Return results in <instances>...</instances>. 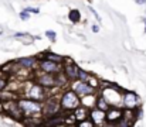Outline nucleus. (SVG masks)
Listing matches in <instances>:
<instances>
[{
	"instance_id": "nucleus-1",
	"label": "nucleus",
	"mask_w": 146,
	"mask_h": 127,
	"mask_svg": "<svg viewBox=\"0 0 146 127\" xmlns=\"http://www.w3.org/2000/svg\"><path fill=\"white\" fill-rule=\"evenodd\" d=\"M60 102H61V107H62V110H67V112H74L78 106L82 105V102H81V96H80L74 89H68V90H65V92L61 95Z\"/></svg>"
},
{
	"instance_id": "nucleus-2",
	"label": "nucleus",
	"mask_w": 146,
	"mask_h": 127,
	"mask_svg": "<svg viewBox=\"0 0 146 127\" xmlns=\"http://www.w3.org/2000/svg\"><path fill=\"white\" fill-rule=\"evenodd\" d=\"M19 105L24 113V117H33L37 113H43V105L40 100H34V99H19Z\"/></svg>"
},
{
	"instance_id": "nucleus-3",
	"label": "nucleus",
	"mask_w": 146,
	"mask_h": 127,
	"mask_svg": "<svg viewBox=\"0 0 146 127\" xmlns=\"http://www.w3.org/2000/svg\"><path fill=\"white\" fill-rule=\"evenodd\" d=\"M60 99H55L52 96H48V100L43 105V114H44L46 119L51 117V116H55V114H60V112L62 110Z\"/></svg>"
},
{
	"instance_id": "nucleus-4",
	"label": "nucleus",
	"mask_w": 146,
	"mask_h": 127,
	"mask_svg": "<svg viewBox=\"0 0 146 127\" xmlns=\"http://www.w3.org/2000/svg\"><path fill=\"white\" fill-rule=\"evenodd\" d=\"M38 69L43 72H50V74H58L62 72L64 69V64L62 62H55L47 58H41L38 59Z\"/></svg>"
},
{
	"instance_id": "nucleus-5",
	"label": "nucleus",
	"mask_w": 146,
	"mask_h": 127,
	"mask_svg": "<svg viewBox=\"0 0 146 127\" xmlns=\"http://www.w3.org/2000/svg\"><path fill=\"white\" fill-rule=\"evenodd\" d=\"M71 89H74L81 97H84V96H87V95H92V93L97 92V89L90 84V82H84V81H80V79L72 81Z\"/></svg>"
},
{
	"instance_id": "nucleus-6",
	"label": "nucleus",
	"mask_w": 146,
	"mask_h": 127,
	"mask_svg": "<svg viewBox=\"0 0 146 127\" xmlns=\"http://www.w3.org/2000/svg\"><path fill=\"white\" fill-rule=\"evenodd\" d=\"M64 69H62V72L65 74V76L72 82V81H75V79H78V71H80V68L74 64V61L71 59V58H64Z\"/></svg>"
},
{
	"instance_id": "nucleus-7",
	"label": "nucleus",
	"mask_w": 146,
	"mask_h": 127,
	"mask_svg": "<svg viewBox=\"0 0 146 127\" xmlns=\"http://www.w3.org/2000/svg\"><path fill=\"white\" fill-rule=\"evenodd\" d=\"M36 82L40 85H43L44 88H54V86H58L57 85V74H50V72H43L40 75L36 76Z\"/></svg>"
},
{
	"instance_id": "nucleus-8",
	"label": "nucleus",
	"mask_w": 146,
	"mask_h": 127,
	"mask_svg": "<svg viewBox=\"0 0 146 127\" xmlns=\"http://www.w3.org/2000/svg\"><path fill=\"white\" fill-rule=\"evenodd\" d=\"M122 117H123V109L111 106V107L106 110V124L116 126L118 122H119Z\"/></svg>"
},
{
	"instance_id": "nucleus-9",
	"label": "nucleus",
	"mask_w": 146,
	"mask_h": 127,
	"mask_svg": "<svg viewBox=\"0 0 146 127\" xmlns=\"http://www.w3.org/2000/svg\"><path fill=\"white\" fill-rule=\"evenodd\" d=\"M46 89L47 88H44L43 85L40 84H33L31 85V88H30V90L27 92V97H30V99H34V100H44L47 96H46Z\"/></svg>"
},
{
	"instance_id": "nucleus-10",
	"label": "nucleus",
	"mask_w": 146,
	"mask_h": 127,
	"mask_svg": "<svg viewBox=\"0 0 146 127\" xmlns=\"http://www.w3.org/2000/svg\"><path fill=\"white\" fill-rule=\"evenodd\" d=\"M122 103L126 109H136L141 103V99L139 96L135 93V92H123V96H122Z\"/></svg>"
},
{
	"instance_id": "nucleus-11",
	"label": "nucleus",
	"mask_w": 146,
	"mask_h": 127,
	"mask_svg": "<svg viewBox=\"0 0 146 127\" xmlns=\"http://www.w3.org/2000/svg\"><path fill=\"white\" fill-rule=\"evenodd\" d=\"M90 119L94 122L95 126H102L106 123V112L101 110L98 107H92L90 110Z\"/></svg>"
},
{
	"instance_id": "nucleus-12",
	"label": "nucleus",
	"mask_w": 146,
	"mask_h": 127,
	"mask_svg": "<svg viewBox=\"0 0 146 127\" xmlns=\"http://www.w3.org/2000/svg\"><path fill=\"white\" fill-rule=\"evenodd\" d=\"M19 66L20 68H24V69H31L34 66H38V58H34V57H27V58H20L17 61Z\"/></svg>"
},
{
	"instance_id": "nucleus-13",
	"label": "nucleus",
	"mask_w": 146,
	"mask_h": 127,
	"mask_svg": "<svg viewBox=\"0 0 146 127\" xmlns=\"http://www.w3.org/2000/svg\"><path fill=\"white\" fill-rule=\"evenodd\" d=\"M90 107H87V106H84V105H81V106H78L75 110H74V114H75V119H77V122H81V120H84V119H88L90 117Z\"/></svg>"
},
{
	"instance_id": "nucleus-14",
	"label": "nucleus",
	"mask_w": 146,
	"mask_h": 127,
	"mask_svg": "<svg viewBox=\"0 0 146 127\" xmlns=\"http://www.w3.org/2000/svg\"><path fill=\"white\" fill-rule=\"evenodd\" d=\"M41 58H47V59L55 61V62H64V58H65V57L57 55V54H54V52H51V51H46L44 54H41V55L38 57V59H41Z\"/></svg>"
},
{
	"instance_id": "nucleus-15",
	"label": "nucleus",
	"mask_w": 146,
	"mask_h": 127,
	"mask_svg": "<svg viewBox=\"0 0 146 127\" xmlns=\"http://www.w3.org/2000/svg\"><path fill=\"white\" fill-rule=\"evenodd\" d=\"M81 102H82V105H84V106H87V107L92 109V107H95V103H97V97L94 96V93H92V95H87V96L81 97Z\"/></svg>"
},
{
	"instance_id": "nucleus-16",
	"label": "nucleus",
	"mask_w": 146,
	"mask_h": 127,
	"mask_svg": "<svg viewBox=\"0 0 146 127\" xmlns=\"http://www.w3.org/2000/svg\"><path fill=\"white\" fill-rule=\"evenodd\" d=\"M95 107H98V109H101V110H108L109 107H111V105L108 103V100L104 97V95H99L97 97V103H95Z\"/></svg>"
},
{
	"instance_id": "nucleus-17",
	"label": "nucleus",
	"mask_w": 146,
	"mask_h": 127,
	"mask_svg": "<svg viewBox=\"0 0 146 127\" xmlns=\"http://www.w3.org/2000/svg\"><path fill=\"white\" fill-rule=\"evenodd\" d=\"M68 18H70L71 23H78V21L81 20V13H80V10L72 9V10L70 11V14H68Z\"/></svg>"
},
{
	"instance_id": "nucleus-18",
	"label": "nucleus",
	"mask_w": 146,
	"mask_h": 127,
	"mask_svg": "<svg viewBox=\"0 0 146 127\" xmlns=\"http://www.w3.org/2000/svg\"><path fill=\"white\" fill-rule=\"evenodd\" d=\"M91 74H88L87 71H84V69H80L78 71V79L80 81H84V82H90V79H91Z\"/></svg>"
},
{
	"instance_id": "nucleus-19",
	"label": "nucleus",
	"mask_w": 146,
	"mask_h": 127,
	"mask_svg": "<svg viewBox=\"0 0 146 127\" xmlns=\"http://www.w3.org/2000/svg\"><path fill=\"white\" fill-rule=\"evenodd\" d=\"M77 124H78V126H81V127L82 126H87V127H94L95 126V124H94V122H92L90 117H88V119H84V120H81V122H78Z\"/></svg>"
},
{
	"instance_id": "nucleus-20",
	"label": "nucleus",
	"mask_w": 146,
	"mask_h": 127,
	"mask_svg": "<svg viewBox=\"0 0 146 127\" xmlns=\"http://www.w3.org/2000/svg\"><path fill=\"white\" fill-rule=\"evenodd\" d=\"M29 18H30V13H29L27 10H23V11L20 13V20L26 21V20H29Z\"/></svg>"
},
{
	"instance_id": "nucleus-21",
	"label": "nucleus",
	"mask_w": 146,
	"mask_h": 127,
	"mask_svg": "<svg viewBox=\"0 0 146 127\" xmlns=\"http://www.w3.org/2000/svg\"><path fill=\"white\" fill-rule=\"evenodd\" d=\"M46 37L51 40V41H55V38H57V34L54 33V31H46Z\"/></svg>"
},
{
	"instance_id": "nucleus-22",
	"label": "nucleus",
	"mask_w": 146,
	"mask_h": 127,
	"mask_svg": "<svg viewBox=\"0 0 146 127\" xmlns=\"http://www.w3.org/2000/svg\"><path fill=\"white\" fill-rule=\"evenodd\" d=\"M6 86H7V79H6V76H4V78L0 76V92H1L3 89H6Z\"/></svg>"
},
{
	"instance_id": "nucleus-23",
	"label": "nucleus",
	"mask_w": 146,
	"mask_h": 127,
	"mask_svg": "<svg viewBox=\"0 0 146 127\" xmlns=\"http://www.w3.org/2000/svg\"><path fill=\"white\" fill-rule=\"evenodd\" d=\"M26 10H27L29 13H34V14H38V13H40V10H38V9H34V7H27Z\"/></svg>"
},
{
	"instance_id": "nucleus-24",
	"label": "nucleus",
	"mask_w": 146,
	"mask_h": 127,
	"mask_svg": "<svg viewBox=\"0 0 146 127\" xmlns=\"http://www.w3.org/2000/svg\"><path fill=\"white\" fill-rule=\"evenodd\" d=\"M90 10H91V11H92V13H94V16H95V17H97V20H101V17H99V16H98V13H97V11H95V10H94V9H92V7H90Z\"/></svg>"
},
{
	"instance_id": "nucleus-25",
	"label": "nucleus",
	"mask_w": 146,
	"mask_h": 127,
	"mask_svg": "<svg viewBox=\"0 0 146 127\" xmlns=\"http://www.w3.org/2000/svg\"><path fill=\"white\" fill-rule=\"evenodd\" d=\"M14 37H27V34H24V33H16Z\"/></svg>"
},
{
	"instance_id": "nucleus-26",
	"label": "nucleus",
	"mask_w": 146,
	"mask_h": 127,
	"mask_svg": "<svg viewBox=\"0 0 146 127\" xmlns=\"http://www.w3.org/2000/svg\"><path fill=\"white\" fill-rule=\"evenodd\" d=\"M92 31H94V33H98V31H99V27H98V26H92Z\"/></svg>"
},
{
	"instance_id": "nucleus-27",
	"label": "nucleus",
	"mask_w": 146,
	"mask_h": 127,
	"mask_svg": "<svg viewBox=\"0 0 146 127\" xmlns=\"http://www.w3.org/2000/svg\"><path fill=\"white\" fill-rule=\"evenodd\" d=\"M135 3H138V4H145L146 0H135Z\"/></svg>"
},
{
	"instance_id": "nucleus-28",
	"label": "nucleus",
	"mask_w": 146,
	"mask_h": 127,
	"mask_svg": "<svg viewBox=\"0 0 146 127\" xmlns=\"http://www.w3.org/2000/svg\"><path fill=\"white\" fill-rule=\"evenodd\" d=\"M143 21H145V33H146V17L143 18Z\"/></svg>"
}]
</instances>
